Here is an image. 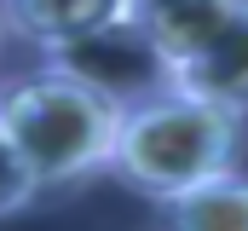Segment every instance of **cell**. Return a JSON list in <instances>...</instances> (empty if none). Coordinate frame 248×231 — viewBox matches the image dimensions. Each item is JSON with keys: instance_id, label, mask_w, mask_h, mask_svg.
<instances>
[{"instance_id": "obj_1", "label": "cell", "mask_w": 248, "mask_h": 231, "mask_svg": "<svg viewBox=\"0 0 248 231\" xmlns=\"http://www.w3.org/2000/svg\"><path fill=\"white\" fill-rule=\"evenodd\" d=\"M116 127L122 99L75 64L52 58L29 75L0 81V133L12 139L35 191H69L110 173Z\"/></svg>"}, {"instance_id": "obj_2", "label": "cell", "mask_w": 248, "mask_h": 231, "mask_svg": "<svg viewBox=\"0 0 248 231\" xmlns=\"http://www.w3.org/2000/svg\"><path fill=\"white\" fill-rule=\"evenodd\" d=\"M243 150H248V121L214 110L202 99H185L173 87H150L122 104L110 173L139 197L173 202L219 173H237Z\"/></svg>"}, {"instance_id": "obj_3", "label": "cell", "mask_w": 248, "mask_h": 231, "mask_svg": "<svg viewBox=\"0 0 248 231\" xmlns=\"http://www.w3.org/2000/svg\"><path fill=\"white\" fill-rule=\"evenodd\" d=\"M133 0H0V23L12 41L41 47L46 58H69L110 29H122Z\"/></svg>"}, {"instance_id": "obj_4", "label": "cell", "mask_w": 248, "mask_h": 231, "mask_svg": "<svg viewBox=\"0 0 248 231\" xmlns=\"http://www.w3.org/2000/svg\"><path fill=\"white\" fill-rule=\"evenodd\" d=\"M243 6L248 0H133L127 29L139 35V47L150 52L156 75L168 81V75H173L179 64H190Z\"/></svg>"}, {"instance_id": "obj_5", "label": "cell", "mask_w": 248, "mask_h": 231, "mask_svg": "<svg viewBox=\"0 0 248 231\" xmlns=\"http://www.w3.org/2000/svg\"><path fill=\"white\" fill-rule=\"evenodd\" d=\"M162 87H173V93H185V99H202V104H214V110L248 121V6L190 58V64H179Z\"/></svg>"}, {"instance_id": "obj_6", "label": "cell", "mask_w": 248, "mask_h": 231, "mask_svg": "<svg viewBox=\"0 0 248 231\" xmlns=\"http://www.w3.org/2000/svg\"><path fill=\"white\" fill-rule=\"evenodd\" d=\"M162 231H248V173H219L162 202Z\"/></svg>"}, {"instance_id": "obj_7", "label": "cell", "mask_w": 248, "mask_h": 231, "mask_svg": "<svg viewBox=\"0 0 248 231\" xmlns=\"http://www.w3.org/2000/svg\"><path fill=\"white\" fill-rule=\"evenodd\" d=\"M35 197H41V191H35V179H29V168L17 162L12 139L0 133V226H6L12 214H23V208H29Z\"/></svg>"}, {"instance_id": "obj_8", "label": "cell", "mask_w": 248, "mask_h": 231, "mask_svg": "<svg viewBox=\"0 0 248 231\" xmlns=\"http://www.w3.org/2000/svg\"><path fill=\"white\" fill-rule=\"evenodd\" d=\"M6 47H12V35H6V23H0V58H6Z\"/></svg>"}]
</instances>
